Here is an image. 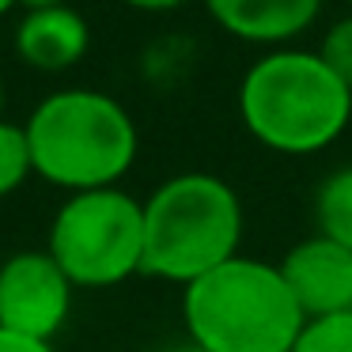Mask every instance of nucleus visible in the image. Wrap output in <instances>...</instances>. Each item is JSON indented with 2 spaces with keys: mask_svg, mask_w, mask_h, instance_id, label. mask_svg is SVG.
<instances>
[{
  "mask_svg": "<svg viewBox=\"0 0 352 352\" xmlns=\"http://www.w3.org/2000/svg\"><path fill=\"white\" fill-rule=\"evenodd\" d=\"M31 175V148H27L23 125H12L0 118V201L12 197Z\"/></svg>",
  "mask_w": 352,
  "mask_h": 352,
  "instance_id": "f8f14e48",
  "label": "nucleus"
},
{
  "mask_svg": "<svg viewBox=\"0 0 352 352\" xmlns=\"http://www.w3.org/2000/svg\"><path fill=\"white\" fill-rule=\"evenodd\" d=\"M292 352H352V311L307 318Z\"/></svg>",
  "mask_w": 352,
  "mask_h": 352,
  "instance_id": "9b49d317",
  "label": "nucleus"
},
{
  "mask_svg": "<svg viewBox=\"0 0 352 352\" xmlns=\"http://www.w3.org/2000/svg\"><path fill=\"white\" fill-rule=\"evenodd\" d=\"M19 4H23L27 12H34V8H65L69 0H19Z\"/></svg>",
  "mask_w": 352,
  "mask_h": 352,
  "instance_id": "dca6fc26",
  "label": "nucleus"
},
{
  "mask_svg": "<svg viewBox=\"0 0 352 352\" xmlns=\"http://www.w3.org/2000/svg\"><path fill=\"white\" fill-rule=\"evenodd\" d=\"M16 4H19V0H0V16H8V12L16 8Z\"/></svg>",
  "mask_w": 352,
  "mask_h": 352,
  "instance_id": "f3484780",
  "label": "nucleus"
},
{
  "mask_svg": "<svg viewBox=\"0 0 352 352\" xmlns=\"http://www.w3.org/2000/svg\"><path fill=\"white\" fill-rule=\"evenodd\" d=\"M72 280L50 250H19L0 261V329L34 341L61 333L72 311Z\"/></svg>",
  "mask_w": 352,
  "mask_h": 352,
  "instance_id": "423d86ee",
  "label": "nucleus"
},
{
  "mask_svg": "<svg viewBox=\"0 0 352 352\" xmlns=\"http://www.w3.org/2000/svg\"><path fill=\"white\" fill-rule=\"evenodd\" d=\"M349 4H352V0H349Z\"/></svg>",
  "mask_w": 352,
  "mask_h": 352,
  "instance_id": "aec40b11",
  "label": "nucleus"
},
{
  "mask_svg": "<svg viewBox=\"0 0 352 352\" xmlns=\"http://www.w3.org/2000/svg\"><path fill=\"white\" fill-rule=\"evenodd\" d=\"M243 201L235 186L205 170H186L144 201V276L193 284L231 261L243 243Z\"/></svg>",
  "mask_w": 352,
  "mask_h": 352,
  "instance_id": "20e7f679",
  "label": "nucleus"
},
{
  "mask_svg": "<svg viewBox=\"0 0 352 352\" xmlns=\"http://www.w3.org/2000/svg\"><path fill=\"white\" fill-rule=\"evenodd\" d=\"M0 352H54V344H50V341H34V337L8 333V329H0Z\"/></svg>",
  "mask_w": 352,
  "mask_h": 352,
  "instance_id": "4468645a",
  "label": "nucleus"
},
{
  "mask_svg": "<svg viewBox=\"0 0 352 352\" xmlns=\"http://www.w3.org/2000/svg\"><path fill=\"white\" fill-rule=\"evenodd\" d=\"M216 27L254 46H284L318 19L322 0H205Z\"/></svg>",
  "mask_w": 352,
  "mask_h": 352,
  "instance_id": "1a4fd4ad",
  "label": "nucleus"
},
{
  "mask_svg": "<svg viewBox=\"0 0 352 352\" xmlns=\"http://www.w3.org/2000/svg\"><path fill=\"white\" fill-rule=\"evenodd\" d=\"M175 352H201V349H197V344H190V341H186V349H175Z\"/></svg>",
  "mask_w": 352,
  "mask_h": 352,
  "instance_id": "a211bd4d",
  "label": "nucleus"
},
{
  "mask_svg": "<svg viewBox=\"0 0 352 352\" xmlns=\"http://www.w3.org/2000/svg\"><path fill=\"white\" fill-rule=\"evenodd\" d=\"M276 269L303 318L352 311V250L341 243L314 231L311 239H299Z\"/></svg>",
  "mask_w": 352,
  "mask_h": 352,
  "instance_id": "0eeeda50",
  "label": "nucleus"
},
{
  "mask_svg": "<svg viewBox=\"0 0 352 352\" xmlns=\"http://www.w3.org/2000/svg\"><path fill=\"white\" fill-rule=\"evenodd\" d=\"M314 228L318 235L352 250V163L329 170L314 190Z\"/></svg>",
  "mask_w": 352,
  "mask_h": 352,
  "instance_id": "9d476101",
  "label": "nucleus"
},
{
  "mask_svg": "<svg viewBox=\"0 0 352 352\" xmlns=\"http://www.w3.org/2000/svg\"><path fill=\"white\" fill-rule=\"evenodd\" d=\"M182 322L201 352H292L307 318L280 269L235 254L182 288Z\"/></svg>",
  "mask_w": 352,
  "mask_h": 352,
  "instance_id": "7ed1b4c3",
  "label": "nucleus"
},
{
  "mask_svg": "<svg viewBox=\"0 0 352 352\" xmlns=\"http://www.w3.org/2000/svg\"><path fill=\"white\" fill-rule=\"evenodd\" d=\"M122 4H129L137 12H175L182 4H190V0H122Z\"/></svg>",
  "mask_w": 352,
  "mask_h": 352,
  "instance_id": "2eb2a0df",
  "label": "nucleus"
},
{
  "mask_svg": "<svg viewBox=\"0 0 352 352\" xmlns=\"http://www.w3.org/2000/svg\"><path fill=\"white\" fill-rule=\"evenodd\" d=\"M0 114H4V80H0Z\"/></svg>",
  "mask_w": 352,
  "mask_h": 352,
  "instance_id": "6ab92c4d",
  "label": "nucleus"
},
{
  "mask_svg": "<svg viewBox=\"0 0 352 352\" xmlns=\"http://www.w3.org/2000/svg\"><path fill=\"white\" fill-rule=\"evenodd\" d=\"M239 118L269 152L314 155L349 129L352 91L311 50H273L246 69Z\"/></svg>",
  "mask_w": 352,
  "mask_h": 352,
  "instance_id": "f03ea898",
  "label": "nucleus"
},
{
  "mask_svg": "<svg viewBox=\"0 0 352 352\" xmlns=\"http://www.w3.org/2000/svg\"><path fill=\"white\" fill-rule=\"evenodd\" d=\"M46 250L72 288H118L144 269V201L118 186L69 193L54 212Z\"/></svg>",
  "mask_w": 352,
  "mask_h": 352,
  "instance_id": "39448f33",
  "label": "nucleus"
},
{
  "mask_svg": "<svg viewBox=\"0 0 352 352\" xmlns=\"http://www.w3.org/2000/svg\"><path fill=\"white\" fill-rule=\"evenodd\" d=\"M314 54H318L322 61H326V69L352 91V16L337 19V23L326 31V38H322V46L314 50Z\"/></svg>",
  "mask_w": 352,
  "mask_h": 352,
  "instance_id": "ddd939ff",
  "label": "nucleus"
},
{
  "mask_svg": "<svg viewBox=\"0 0 352 352\" xmlns=\"http://www.w3.org/2000/svg\"><path fill=\"white\" fill-rule=\"evenodd\" d=\"M31 170L69 193L118 186L137 163L140 133L129 110L107 91L61 87L31 110L23 125Z\"/></svg>",
  "mask_w": 352,
  "mask_h": 352,
  "instance_id": "f257e3e1",
  "label": "nucleus"
},
{
  "mask_svg": "<svg viewBox=\"0 0 352 352\" xmlns=\"http://www.w3.org/2000/svg\"><path fill=\"white\" fill-rule=\"evenodd\" d=\"M16 54L38 72H65L80 65L91 50V27L72 4L65 8H34L16 23Z\"/></svg>",
  "mask_w": 352,
  "mask_h": 352,
  "instance_id": "6e6552de",
  "label": "nucleus"
}]
</instances>
